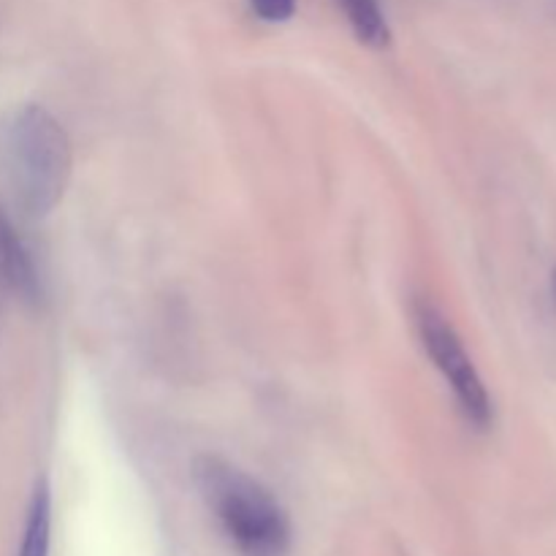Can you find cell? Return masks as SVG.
<instances>
[{
	"label": "cell",
	"mask_w": 556,
	"mask_h": 556,
	"mask_svg": "<svg viewBox=\"0 0 556 556\" xmlns=\"http://www.w3.org/2000/svg\"><path fill=\"white\" fill-rule=\"evenodd\" d=\"M195 486L239 556H291V521L280 500L223 456H199Z\"/></svg>",
	"instance_id": "6da1fadb"
},
{
	"label": "cell",
	"mask_w": 556,
	"mask_h": 556,
	"mask_svg": "<svg viewBox=\"0 0 556 556\" xmlns=\"http://www.w3.org/2000/svg\"><path fill=\"white\" fill-rule=\"evenodd\" d=\"M11 166L20 201L33 217H43L63 201L74 172V150L60 119L41 103H30L11 125Z\"/></svg>",
	"instance_id": "7a4b0ae2"
},
{
	"label": "cell",
	"mask_w": 556,
	"mask_h": 556,
	"mask_svg": "<svg viewBox=\"0 0 556 556\" xmlns=\"http://www.w3.org/2000/svg\"><path fill=\"white\" fill-rule=\"evenodd\" d=\"M413 320H416L424 351H427V356L434 362L438 372L443 375L448 389L454 391L456 402H459L467 421L478 429L492 427V396H489L486 383H483L472 356L467 353L465 342L456 334L454 324L429 302H416V307H413Z\"/></svg>",
	"instance_id": "3957f363"
},
{
	"label": "cell",
	"mask_w": 556,
	"mask_h": 556,
	"mask_svg": "<svg viewBox=\"0 0 556 556\" xmlns=\"http://www.w3.org/2000/svg\"><path fill=\"white\" fill-rule=\"evenodd\" d=\"M0 286L27 304L41 299V277L33 264L30 250L25 248L3 206H0Z\"/></svg>",
	"instance_id": "277c9868"
},
{
	"label": "cell",
	"mask_w": 556,
	"mask_h": 556,
	"mask_svg": "<svg viewBox=\"0 0 556 556\" xmlns=\"http://www.w3.org/2000/svg\"><path fill=\"white\" fill-rule=\"evenodd\" d=\"M49 543H52V492L41 478L27 505L20 556H49Z\"/></svg>",
	"instance_id": "5b68a950"
},
{
	"label": "cell",
	"mask_w": 556,
	"mask_h": 556,
	"mask_svg": "<svg viewBox=\"0 0 556 556\" xmlns=\"http://www.w3.org/2000/svg\"><path fill=\"white\" fill-rule=\"evenodd\" d=\"M340 9L345 11L348 25L353 27L358 41L364 47L386 49L391 43V27L386 20L380 0H337Z\"/></svg>",
	"instance_id": "8992f818"
},
{
	"label": "cell",
	"mask_w": 556,
	"mask_h": 556,
	"mask_svg": "<svg viewBox=\"0 0 556 556\" xmlns=\"http://www.w3.org/2000/svg\"><path fill=\"white\" fill-rule=\"evenodd\" d=\"M250 5L264 22H288L296 11V0H250Z\"/></svg>",
	"instance_id": "52a82bcc"
},
{
	"label": "cell",
	"mask_w": 556,
	"mask_h": 556,
	"mask_svg": "<svg viewBox=\"0 0 556 556\" xmlns=\"http://www.w3.org/2000/svg\"><path fill=\"white\" fill-rule=\"evenodd\" d=\"M552 296H554V307H556V269H554V277H552Z\"/></svg>",
	"instance_id": "ba28073f"
}]
</instances>
